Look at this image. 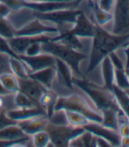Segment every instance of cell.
Segmentation results:
<instances>
[{
	"instance_id": "obj_1",
	"label": "cell",
	"mask_w": 129,
	"mask_h": 147,
	"mask_svg": "<svg viewBox=\"0 0 129 147\" xmlns=\"http://www.w3.org/2000/svg\"><path fill=\"white\" fill-rule=\"evenodd\" d=\"M129 43V34L116 35L108 30L97 26L92 38L91 48L88 57L86 75L93 71L105 56L119 48L125 47Z\"/></svg>"
},
{
	"instance_id": "obj_2",
	"label": "cell",
	"mask_w": 129,
	"mask_h": 147,
	"mask_svg": "<svg viewBox=\"0 0 129 147\" xmlns=\"http://www.w3.org/2000/svg\"><path fill=\"white\" fill-rule=\"evenodd\" d=\"M69 109L86 116L91 122L101 123L102 114L90 97L83 90L75 85L72 93L66 96H58L54 104V109Z\"/></svg>"
},
{
	"instance_id": "obj_3",
	"label": "cell",
	"mask_w": 129,
	"mask_h": 147,
	"mask_svg": "<svg viewBox=\"0 0 129 147\" xmlns=\"http://www.w3.org/2000/svg\"><path fill=\"white\" fill-rule=\"evenodd\" d=\"M42 52L50 53L54 57L66 62L74 73V78L81 79L84 77L83 64L88 61V54L52 40L42 42Z\"/></svg>"
},
{
	"instance_id": "obj_4",
	"label": "cell",
	"mask_w": 129,
	"mask_h": 147,
	"mask_svg": "<svg viewBox=\"0 0 129 147\" xmlns=\"http://www.w3.org/2000/svg\"><path fill=\"white\" fill-rule=\"evenodd\" d=\"M81 11L82 9L80 7L74 9H63L48 12L36 11V17L55 26L59 31V34H62L70 31L77 20V17Z\"/></svg>"
},
{
	"instance_id": "obj_5",
	"label": "cell",
	"mask_w": 129,
	"mask_h": 147,
	"mask_svg": "<svg viewBox=\"0 0 129 147\" xmlns=\"http://www.w3.org/2000/svg\"><path fill=\"white\" fill-rule=\"evenodd\" d=\"M113 14L110 32L116 35L129 34V0H115Z\"/></svg>"
},
{
	"instance_id": "obj_6",
	"label": "cell",
	"mask_w": 129,
	"mask_h": 147,
	"mask_svg": "<svg viewBox=\"0 0 129 147\" xmlns=\"http://www.w3.org/2000/svg\"><path fill=\"white\" fill-rule=\"evenodd\" d=\"M45 130L48 131L52 146H68L69 140L82 132L84 128H76L70 125H54L48 123Z\"/></svg>"
},
{
	"instance_id": "obj_7",
	"label": "cell",
	"mask_w": 129,
	"mask_h": 147,
	"mask_svg": "<svg viewBox=\"0 0 129 147\" xmlns=\"http://www.w3.org/2000/svg\"><path fill=\"white\" fill-rule=\"evenodd\" d=\"M57 35H59V31L56 26L37 17L15 32V36H51L55 38Z\"/></svg>"
},
{
	"instance_id": "obj_8",
	"label": "cell",
	"mask_w": 129,
	"mask_h": 147,
	"mask_svg": "<svg viewBox=\"0 0 129 147\" xmlns=\"http://www.w3.org/2000/svg\"><path fill=\"white\" fill-rule=\"evenodd\" d=\"M97 25L94 21L82 10V11L77 17V20L74 23L73 27L69 32L76 35L80 38L92 39L95 34Z\"/></svg>"
},
{
	"instance_id": "obj_9",
	"label": "cell",
	"mask_w": 129,
	"mask_h": 147,
	"mask_svg": "<svg viewBox=\"0 0 129 147\" xmlns=\"http://www.w3.org/2000/svg\"><path fill=\"white\" fill-rule=\"evenodd\" d=\"M18 57L26 64V67L29 70V75L31 73L55 66V57H54L50 53L44 52L40 54L34 55V56L20 55Z\"/></svg>"
},
{
	"instance_id": "obj_10",
	"label": "cell",
	"mask_w": 129,
	"mask_h": 147,
	"mask_svg": "<svg viewBox=\"0 0 129 147\" xmlns=\"http://www.w3.org/2000/svg\"><path fill=\"white\" fill-rule=\"evenodd\" d=\"M52 39L54 38L51 36H14L7 41L12 51L18 57L25 53L26 47L31 43L34 41H47Z\"/></svg>"
},
{
	"instance_id": "obj_11",
	"label": "cell",
	"mask_w": 129,
	"mask_h": 147,
	"mask_svg": "<svg viewBox=\"0 0 129 147\" xmlns=\"http://www.w3.org/2000/svg\"><path fill=\"white\" fill-rule=\"evenodd\" d=\"M36 18V11L27 7H21L17 10H12L7 16V20L14 27L15 32L22 28L26 24Z\"/></svg>"
},
{
	"instance_id": "obj_12",
	"label": "cell",
	"mask_w": 129,
	"mask_h": 147,
	"mask_svg": "<svg viewBox=\"0 0 129 147\" xmlns=\"http://www.w3.org/2000/svg\"><path fill=\"white\" fill-rule=\"evenodd\" d=\"M48 123V118L46 115H38L20 122H17V125L26 136H32L36 132L45 130Z\"/></svg>"
},
{
	"instance_id": "obj_13",
	"label": "cell",
	"mask_w": 129,
	"mask_h": 147,
	"mask_svg": "<svg viewBox=\"0 0 129 147\" xmlns=\"http://www.w3.org/2000/svg\"><path fill=\"white\" fill-rule=\"evenodd\" d=\"M18 81H20V91L27 96L37 105H39V99L46 88L30 76L26 79H18Z\"/></svg>"
},
{
	"instance_id": "obj_14",
	"label": "cell",
	"mask_w": 129,
	"mask_h": 147,
	"mask_svg": "<svg viewBox=\"0 0 129 147\" xmlns=\"http://www.w3.org/2000/svg\"><path fill=\"white\" fill-rule=\"evenodd\" d=\"M84 129L90 131L96 136H99L107 139L113 145H119L120 137L118 131L111 130L109 128H106L101 123L92 122L89 123L88 125H86Z\"/></svg>"
},
{
	"instance_id": "obj_15",
	"label": "cell",
	"mask_w": 129,
	"mask_h": 147,
	"mask_svg": "<svg viewBox=\"0 0 129 147\" xmlns=\"http://www.w3.org/2000/svg\"><path fill=\"white\" fill-rule=\"evenodd\" d=\"M98 67L103 81V87L111 89L115 85V68L109 55L103 58Z\"/></svg>"
},
{
	"instance_id": "obj_16",
	"label": "cell",
	"mask_w": 129,
	"mask_h": 147,
	"mask_svg": "<svg viewBox=\"0 0 129 147\" xmlns=\"http://www.w3.org/2000/svg\"><path fill=\"white\" fill-rule=\"evenodd\" d=\"M29 76L35 80L38 83H40L44 88L51 89L55 76H56V69H55V66L49 67L39 71L31 73Z\"/></svg>"
},
{
	"instance_id": "obj_17",
	"label": "cell",
	"mask_w": 129,
	"mask_h": 147,
	"mask_svg": "<svg viewBox=\"0 0 129 147\" xmlns=\"http://www.w3.org/2000/svg\"><path fill=\"white\" fill-rule=\"evenodd\" d=\"M5 113L12 120L15 122H20L38 115H46L44 109L41 107L31 109H14L9 111H5Z\"/></svg>"
},
{
	"instance_id": "obj_18",
	"label": "cell",
	"mask_w": 129,
	"mask_h": 147,
	"mask_svg": "<svg viewBox=\"0 0 129 147\" xmlns=\"http://www.w3.org/2000/svg\"><path fill=\"white\" fill-rule=\"evenodd\" d=\"M90 9H91V17L90 16V18L94 21V23L98 26L106 28L109 25L112 26V22L113 20V11H107L99 8L96 2L93 5V6L90 7Z\"/></svg>"
},
{
	"instance_id": "obj_19",
	"label": "cell",
	"mask_w": 129,
	"mask_h": 147,
	"mask_svg": "<svg viewBox=\"0 0 129 147\" xmlns=\"http://www.w3.org/2000/svg\"><path fill=\"white\" fill-rule=\"evenodd\" d=\"M26 137L27 136L22 131L21 129L17 125V123L7 126L2 129V130H0V139L12 142L11 146H12L16 141L20 140L21 138H24Z\"/></svg>"
},
{
	"instance_id": "obj_20",
	"label": "cell",
	"mask_w": 129,
	"mask_h": 147,
	"mask_svg": "<svg viewBox=\"0 0 129 147\" xmlns=\"http://www.w3.org/2000/svg\"><path fill=\"white\" fill-rule=\"evenodd\" d=\"M122 113L121 111H118L113 109H104L101 110L102 114V121L101 124L111 130L118 131V127L119 124V114Z\"/></svg>"
},
{
	"instance_id": "obj_21",
	"label": "cell",
	"mask_w": 129,
	"mask_h": 147,
	"mask_svg": "<svg viewBox=\"0 0 129 147\" xmlns=\"http://www.w3.org/2000/svg\"><path fill=\"white\" fill-rule=\"evenodd\" d=\"M57 96H58L51 89H45L39 99V105L44 109L48 117L54 111Z\"/></svg>"
},
{
	"instance_id": "obj_22",
	"label": "cell",
	"mask_w": 129,
	"mask_h": 147,
	"mask_svg": "<svg viewBox=\"0 0 129 147\" xmlns=\"http://www.w3.org/2000/svg\"><path fill=\"white\" fill-rule=\"evenodd\" d=\"M111 90L113 91L115 99L117 101V103L122 113L129 120V96H127L124 89L119 88L116 85H113V88H111Z\"/></svg>"
},
{
	"instance_id": "obj_23",
	"label": "cell",
	"mask_w": 129,
	"mask_h": 147,
	"mask_svg": "<svg viewBox=\"0 0 129 147\" xmlns=\"http://www.w3.org/2000/svg\"><path fill=\"white\" fill-rule=\"evenodd\" d=\"M65 112H66V117H67L69 125L72 127L84 128L86 125L92 123L86 116H84V114L80 112L74 111V110H69V109H65Z\"/></svg>"
},
{
	"instance_id": "obj_24",
	"label": "cell",
	"mask_w": 129,
	"mask_h": 147,
	"mask_svg": "<svg viewBox=\"0 0 129 147\" xmlns=\"http://www.w3.org/2000/svg\"><path fill=\"white\" fill-rule=\"evenodd\" d=\"M11 71L18 79H26L29 77V70L26 64L20 57H10Z\"/></svg>"
},
{
	"instance_id": "obj_25",
	"label": "cell",
	"mask_w": 129,
	"mask_h": 147,
	"mask_svg": "<svg viewBox=\"0 0 129 147\" xmlns=\"http://www.w3.org/2000/svg\"><path fill=\"white\" fill-rule=\"evenodd\" d=\"M0 82L11 94L20 91V81L12 73H5L0 76Z\"/></svg>"
},
{
	"instance_id": "obj_26",
	"label": "cell",
	"mask_w": 129,
	"mask_h": 147,
	"mask_svg": "<svg viewBox=\"0 0 129 147\" xmlns=\"http://www.w3.org/2000/svg\"><path fill=\"white\" fill-rule=\"evenodd\" d=\"M14 102L16 105V109H31L35 107H40L20 91H18L16 93H14Z\"/></svg>"
},
{
	"instance_id": "obj_27",
	"label": "cell",
	"mask_w": 129,
	"mask_h": 147,
	"mask_svg": "<svg viewBox=\"0 0 129 147\" xmlns=\"http://www.w3.org/2000/svg\"><path fill=\"white\" fill-rule=\"evenodd\" d=\"M33 146L36 147H47L51 145L50 137L46 130H42L30 136Z\"/></svg>"
},
{
	"instance_id": "obj_28",
	"label": "cell",
	"mask_w": 129,
	"mask_h": 147,
	"mask_svg": "<svg viewBox=\"0 0 129 147\" xmlns=\"http://www.w3.org/2000/svg\"><path fill=\"white\" fill-rule=\"evenodd\" d=\"M48 123L54 125H69L65 109H54L52 114L48 117Z\"/></svg>"
},
{
	"instance_id": "obj_29",
	"label": "cell",
	"mask_w": 129,
	"mask_h": 147,
	"mask_svg": "<svg viewBox=\"0 0 129 147\" xmlns=\"http://www.w3.org/2000/svg\"><path fill=\"white\" fill-rule=\"evenodd\" d=\"M0 36L7 40L15 36V29L7 18H0Z\"/></svg>"
},
{
	"instance_id": "obj_30",
	"label": "cell",
	"mask_w": 129,
	"mask_h": 147,
	"mask_svg": "<svg viewBox=\"0 0 129 147\" xmlns=\"http://www.w3.org/2000/svg\"><path fill=\"white\" fill-rule=\"evenodd\" d=\"M16 109L14 102V94L0 95V110L9 111Z\"/></svg>"
},
{
	"instance_id": "obj_31",
	"label": "cell",
	"mask_w": 129,
	"mask_h": 147,
	"mask_svg": "<svg viewBox=\"0 0 129 147\" xmlns=\"http://www.w3.org/2000/svg\"><path fill=\"white\" fill-rule=\"evenodd\" d=\"M42 42L44 41H34L31 43L26 49L23 55L26 56H34L42 53Z\"/></svg>"
},
{
	"instance_id": "obj_32",
	"label": "cell",
	"mask_w": 129,
	"mask_h": 147,
	"mask_svg": "<svg viewBox=\"0 0 129 147\" xmlns=\"http://www.w3.org/2000/svg\"><path fill=\"white\" fill-rule=\"evenodd\" d=\"M10 55L0 52V76L5 73H12L10 67Z\"/></svg>"
},
{
	"instance_id": "obj_33",
	"label": "cell",
	"mask_w": 129,
	"mask_h": 147,
	"mask_svg": "<svg viewBox=\"0 0 129 147\" xmlns=\"http://www.w3.org/2000/svg\"><path fill=\"white\" fill-rule=\"evenodd\" d=\"M17 122L12 120L5 113V111L4 110H1L0 111V130H2V129L7 127V126H10V125H12V124H16Z\"/></svg>"
},
{
	"instance_id": "obj_34",
	"label": "cell",
	"mask_w": 129,
	"mask_h": 147,
	"mask_svg": "<svg viewBox=\"0 0 129 147\" xmlns=\"http://www.w3.org/2000/svg\"><path fill=\"white\" fill-rule=\"evenodd\" d=\"M96 3L99 8L107 11H113L115 0H97Z\"/></svg>"
},
{
	"instance_id": "obj_35",
	"label": "cell",
	"mask_w": 129,
	"mask_h": 147,
	"mask_svg": "<svg viewBox=\"0 0 129 147\" xmlns=\"http://www.w3.org/2000/svg\"><path fill=\"white\" fill-rule=\"evenodd\" d=\"M118 133L120 138L129 136V124L128 120L120 122L118 127Z\"/></svg>"
},
{
	"instance_id": "obj_36",
	"label": "cell",
	"mask_w": 129,
	"mask_h": 147,
	"mask_svg": "<svg viewBox=\"0 0 129 147\" xmlns=\"http://www.w3.org/2000/svg\"><path fill=\"white\" fill-rule=\"evenodd\" d=\"M11 11V8L5 3L0 1V18H6Z\"/></svg>"
},
{
	"instance_id": "obj_37",
	"label": "cell",
	"mask_w": 129,
	"mask_h": 147,
	"mask_svg": "<svg viewBox=\"0 0 129 147\" xmlns=\"http://www.w3.org/2000/svg\"><path fill=\"white\" fill-rule=\"evenodd\" d=\"M119 145H121V146H125V147H129V136L120 138V140H119Z\"/></svg>"
},
{
	"instance_id": "obj_38",
	"label": "cell",
	"mask_w": 129,
	"mask_h": 147,
	"mask_svg": "<svg viewBox=\"0 0 129 147\" xmlns=\"http://www.w3.org/2000/svg\"><path fill=\"white\" fill-rule=\"evenodd\" d=\"M6 94H11L9 92L4 88V86L0 82V95H6Z\"/></svg>"
},
{
	"instance_id": "obj_39",
	"label": "cell",
	"mask_w": 129,
	"mask_h": 147,
	"mask_svg": "<svg viewBox=\"0 0 129 147\" xmlns=\"http://www.w3.org/2000/svg\"><path fill=\"white\" fill-rule=\"evenodd\" d=\"M85 1L87 2V5H88L89 7H92V6H93V5L95 4L96 0H85Z\"/></svg>"
},
{
	"instance_id": "obj_40",
	"label": "cell",
	"mask_w": 129,
	"mask_h": 147,
	"mask_svg": "<svg viewBox=\"0 0 129 147\" xmlns=\"http://www.w3.org/2000/svg\"><path fill=\"white\" fill-rule=\"evenodd\" d=\"M126 76L128 77V80H129V67L127 69H126Z\"/></svg>"
},
{
	"instance_id": "obj_41",
	"label": "cell",
	"mask_w": 129,
	"mask_h": 147,
	"mask_svg": "<svg viewBox=\"0 0 129 147\" xmlns=\"http://www.w3.org/2000/svg\"><path fill=\"white\" fill-rule=\"evenodd\" d=\"M128 124H129V120H128Z\"/></svg>"
},
{
	"instance_id": "obj_42",
	"label": "cell",
	"mask_w": 129,
	"mask_h": 147,
	"mask_svg": "<svg viewBox=\"0 0 129 147\" xmlns=\"http://www.w3.org/2000/svg\"><path fill=\"white\" fill-rule=\"evenodd\" d=\"M0 111H1V110H0Z\"/></svg>"
},
{
	"instance_id": "obj_43",
	"label": "cell",
	"mask_w": 129,
	"mask_h": 147,
	"mask_svg": "<svg viewBox=\"0 0 129 147\" xmlns=\"http://www.w3.org/2000/svg\"><path fill=\"white\" fill-rule=\"evenodd\" d=\"M96 1H97V0H96Z\"/></svg>"
}]
</instances>
